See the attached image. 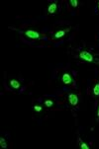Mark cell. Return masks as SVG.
I'll return each mask as SVG.
<instances>
[{"label": "cell", "mask_w": 99, "mask_h": 149, "mask_svg": "<svg viewBox=\"0 0 99 149\" xmlns=\"http://www.w3.org/2000/svg\"><path fill=\"white\" fill-rule=\"evenodd\" d=\"M97 117L99 118V108H98V110H97Z\"/></svg>", "instance_id": "cell-14"}, {"label": "cell", "mask_w": 99, "mask_h": 149, "mask_svg": "<svg viewBox=\"0 0 99 149\" xmlns=\"http://www.w3.org/2000/svg\"><path fill=\"white\" fill-rule=\"evenodd\" d=\"M79 58L84 61H87V62H93L94 61V58H93V56L91 54L90 52L86 51H80L79 53Z\"/></svg>", "instance_id": "cell-1"}, {"label": "cell", "mask_w": 99, "mask_h": 149, "mask_svg": "<svg viewBox=\"0 0 99 149\" xmlns=\"http://www.w3.org/2000/svg\"><path fill=\"white\" fill-rule=\"evenodd\" d=\"M61 81L65 83V85H69V84L72 83V78H71V76L69 75V73H65L62 75V77H61Z\"/></svg>", "instance_id": "cell-4"}, {"label": "cell", "mask_w": 99, "mask_h": 149, "mask_svg": "<svg viewBox=\"0 0 99 149\" xmlns=\"http://www.w3.org/2000/svg\"><path fill=\"white\" fill-rule=\"evenodd\" d=\"M9 84H10V86H11L13 89H19L20 86H21L20 82L18 80H15V79H11L10 82H9Z\"/></svg>", "instance_id": "cell-5"}, {"label": "cell", "mask_w": 99, "mask_h": 149, "mask_svg": "<svg viewBox=\"0 0 99 149\" xmlns=\"http://www.w3.org/2000/svg\"><path fill=\"white\" fill-rule=\"evenodd\" d=\"M93 94L95 96H99V83H97L93 88Z\"/></svg>", "instance_id": "cell-9"}, {"label": "cell", "mask_w": 99, "mask_h": 149, "mask_svg": "<svg viewBox=\"0 0 99 149\" xmlns=\"http://www.w3.org/2000/svg\"><path fill=\"white\" fill-rule=\"evenodd\" d=\"M0 145L3 149L7 148V143H6V140H5L4 137H0Z\"/></svg>", "instance_id": "cell-8"}, {"label": "cell", "mask_w": 99, "mask_h": 149, "mask_svg": "<svg viewBox=\"0 0 99 149\" xmlns=\"http://www.w3.org/2000/svg\"><path fill=\"white\" fill-rule=\"evenodd\" d=\"M34 110L37 112V113H40V112L42 111V107L39 106V105H36V106L34 107Z\"/></svg>", "instance_id": "cell-13"}, {"label": "cell", "mask_w": 99, "mask_h": 149, "mask_svg": "<svg viewBox=\"0 0 99 149\" xmlns=\"http://www.w3.org/2000/svg\"><path fill=\"white\" fill-rule=\"evenodd\" d=\"M66 33V31L65 30H60V31H58L56 34H55V38H62L65 35Z\"/></svg>", "instance_id": "cell-7"}, {"label": "cell", "mask_w": 99, "mask_h": 149, "mask_svg": "<svg viewBox=\"0 0 99 149\" xmlns=\"http://www.w3.org/2000/svg\"><path fill=\"white\" fill-rule=\"evenodd\" d=\"M69 101L71 106H76L78 104V97L75 95V94H69Z\"/></svg>", "instance_id": "cell-3"}, {"label": "cell", "mask_w": 99, "mask_h": 149, "mask_svg": "<svg viewBox=\"0 0 99 149\" xmlns=\"http://www.w3.org/2000/svg\"><path fill=\"white\" fill-rule=\"evenodd\" d=\"M98 8H99V2H98Z\"/></svg>", "instance_id": "cell-15"}, {"label": "cell", "mask_w": 99, "mask_h": 149, "mask_svg": "<svg viewBox=\"0 0 99 149\" xmlns=\"http://www.w3.org/2000/svg\"><path fill=\"white\" fill-rule=\"evenodd\" d=\"M25 36L28 37L29 38H33V40L40 38V34L34 30H27L26 32H25Z\"/></svg>", "instance_id": "cell-2"}, {"label": "cell", "mask_w": 99, "mask_h": 149, "mask_svg": "<svg viewBox=\"0 0 99 149\" xmlns=\"http://www.w3.org/2000/svg\"><path fill=\"white\" fill-rule=\"evenodd\" d=\"M56 8H58V5H56V2H54L52 4L49 6V8H48V12L50 13V14H54V13L56 11Z\"/></svg>", "instance_id": "cell-6"}, {"label": "cell", "mask_w": 99, "mask_h": 149, "mask_svg": "<svg viewBox=\"0 0 99 149\" xmlns=\"http://www.w3.org/2000/svg\"><path fill=\"white\" fill-rule=\"evenodd\" d=\"M45 106L48 107V108H51V107L54 106V102L52 100H46L45 101Z\"/></svg>", "instance_id": "cell-10"}, {"label": "cell", "mask_w": 99, "mask_h": 149, "mask_svg": "<svg viewBox=\"0 0 99 149\" xmlns=\"http://www.w3.org/2000/svg\"><path fill=\"white\" fill-rule=\"evenodd\" d=\"M69 3H70V5L72 6V7H77V5H78V2H77V0H70L69 1Z\"/></svg>", "instance_id": "cell-11"}, {"label": "cell", "mask_w": 99, "mask_h": 149, "mask_svg": "<svg viewBox=\"0 0 99 149\" xmlns=\"http://www.w3.org/2000/svg\"><path fill=\"white\" fill-rule=\"evenodd\" d=\"M80 148L81 149H89V146L86 144V143H84V142H81V143H80Z\"/></svg>", "instance_id": "cell-12"}]
</instances>
